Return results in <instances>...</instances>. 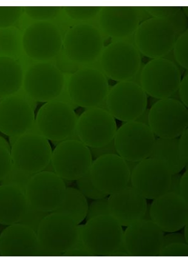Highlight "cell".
Wrapping results in <instances>:
<instances>
[{
	"instance_id": "6da1fadb",
	"label": "cell",
	"mask_w": 188,
	"mask_h": 262,
	"mask_svg": "<svg viewBox=\"0 0 188 262\" xmlns=\"http://www.w3.org/2000/svg\"><path fill=\"white\" fill-rule=\"evenodd\" d=\"M13 164L23 171L36 173L46 169L52 156L48 139L38 133H27L11 137Z\"/></svg>"
},
{
	"instance_id": "7a4b0ae2",
	"label": "cell",
	"mask_w": 188,
	"mask_h": 262,
	"mask_svg": "<svg viewBox=\"0 0 188 262\" xmlns=\"http://www.w3.org/2000/svg\"><path fill=\"white\" fill-rule=\"evenodd\" d=\"M67 91L71 101L82 107H98L106 100L109 84L106 76L93 68H82L71 76Z\"/></svg>"
},
{
	"instance_id": "3957f363",
	"label": "cell",
	"mask_w": 188,
	"mask_h": 262,
	"mask_svg": "<svg viewBox=\"0 0 188 262\" xmlns=\"http://www.w3.org/2000/svg\"><path fill=\"white\" fill-rule=\"evenodd\" d=\"M175 25L168 19L152 18L139 25L135 42L142 55L153 59L163 58L176 42Z\"/></svg>"
},
{
	"instance_id": "277c9868",
	"label": "cell",
	"mask_w": 188,
	"mask_h": 262,
	"mask_svg": "<svg viewBox=\"0 0 188 262\" xmlns=\"http://www.w3.org/2000/svg\"><path fill=\"white\" fill-rule=\"evenodd\" d=\"M75 111L67 102H47L37 114L36 124L39 133L52 141L67 140L76 133L78 122Z\"/></svg>"
},
{
	"instance_id": "5b68a950",
	"label": "cell",
	"mask_w": 188,
	"mask_h": 262,
	"mask_svg": "<svg viewBox=\"0 0 188 262\" xmlns=\"http://www.w3.org/2000/svg\"><path fill=\"white\" fill-rule=\"evenodd\" d=\"M51 164L54 172L62 179L77 181L90 172L92 155L89 147L80 141L67 139L57 145Z\"/></svg>"
},
{
	"instance_id": "8992f818",
	"label": "cell",
	"mask_w": 188,
	"mask_h": 262,
	"mask_svg": "<svg viewBox=\"0 0 188 262\" xmlns=\"http://www.w3.org/2000/svg\"><path fill=\"white\" fill-rule=\"evenodd\" d=\"M123 235L122 226L112 215H99L87 221L82 241L94 256H111L120 246Z\"/></svg>"
},
{
	"instance_id": "52a82bcc",
	"label": "cell",
	"mask_w": 188,
	"mask_h": 262,
	"mask_svg": "<svg viewBox=\"0 0 188 262\" xmlns=\"http://www.w3.org/2000/svg\"><path fill=\"white\" fill-rule=\"evenodd\" d=\"M108 112L114 118L124 122L135 121L146 111L147 93L137 82H119L109 90L107 99Z\"/></svg>"
},
{
	"instance_id": "ba28073f",
	"label": "cell",
	"mask_w": 188,
	"mask_h": 262,
	"mask_svg": "<svg viewBox=\"0 0 188 262\" xmlns=\"http://www.w3.org/2000/svg\"><path fill=\"white\" fill-rule=\"evenodd\" d=\"M65 76L55 65L47 62L31 66L24 75L25 93L35 101H55L64 89Z\"/></svg>"
},
{
	"instance_id": "9c48e42d",
	"label": "cell",
	"mask_w": 188,
	"mask_h": 262,
	"mask_svg": "<svg viewBox=\"0 0 188 262\" xmlns=\"http://www.w3.org/2000/svg\"><path fill=\"white\" fill-rule=\"evenodd\" d=\"M148 126L159 138H177L187 128V108L175 99H160L148 113Z\"/></svg>"
},
{
	"instance_id": "30bf717a",
	"label": "cell",
	"mask_w": 188,
	"mask_h": 262,
	"mask_svg": "<svg viewBox=\"0 0 188 262\" xmlns=\"http://www.w3.org/2000/svg\"><path fill=\"white\" fill-rule=\"evenodd\" d=\"M101 66L104 73L116 81H130L140 69V53L135 46L118 41L108 45L102 51Z\"/></svg>"
},
{
	"instance_id": "8fae6325",
	"label": "cell",
	"mask_w": 188,
	"mask_h": 262,
	"mask_svg": "<svg viewBox=\"0 0 188 262\" xmlns=\"http://www.w3.org/2000/svg\"><path fill=\"white\" fill-rule=\"evenodd\" d=\"M181 76L173 62L164 58L153 59L142 68L141 86L153 98H170L178 90Z\"/></svg>"
},
{
	"instance_id": "7c38bea8",
	"label": "cell",
	"mask_w": 188,
	"mask_h": 262,
	"mask_svg": "<svg viewBox=\"0 0 188 262\" xmlns=\"http://www.w3.org/2000/svg\"><path fill=\"white\" fill-rule=\"evenodd\" d=\"M155 141V135L149 126L136 121L122 125L114 138L118 155L125 161L133 162L149 158Z\"/></svg>"
},
{
	"instance_id": "4fadbf2b",
	"label": "cell",
	"mask_w": 188,
	"mask_h": 262,
	"mask_svg": "<svg viewBox=\"0 0 188 262\" xmlns=\"http://www.w3.org/2000/svg\"><path fill=\"white\" fill-rule=\"evenodd\" d=\"M64 39L57 26L49 21H36L28 26L23 35V47L28 57L46 61L61 51Z\"/></svg>"
},
{
	"instance_id": "5bb4252c",
	"label": "cell",
	"mask_w": 188,
	"mask_h": 262,
	"mask_svg": "<svg viewBox=\"0 0 188 262\" xmlns=\"http://www.w3.org/2000/svg\"><path fill=\"white\" fill-rule=\"evenodd\" d=\"M62 47L73 62L88 64L95 61L103 50V39L99 31L89 24L73 26L67 31Z\"/></svg>"
},
{
	"instance_id": "9a60e30c",
	"label": "cell",
	"mask_w": 188,
	"mask_h": 262,
	"mask_svg": "<svg viewBox=\"0 0 188 262\" xmlns=\"http://www.w3.org/2000/svg\"><path fill=\"white\" fill-rule=\"evenodd\" d=\"M36 233L41 247L62 256L75 244L78 225L67 215L52 212L42 221Z\"/></svg>"
},
{
	"instance_id": "2e32d148",
	"label": "cell",
	"mask_w": 188,
	"mask_h": 262,
	"mask_svg": "<svg viewBox=\"0 0 188 262\" xmlns=\"http://www.w3.org/2000/svg\"><path fill=\"white\" fill-rule=\"evenodd\" d=\"M34 101L20 90L0 101V131L10 137H19L29 132L35 123Z\"/></svg>"
},
{
	"instance_id": "e0dca14e",
	"label": "cell",
	"mask_w": 188,
	"mask_h": 262,
	"mask_svg": "<svg viewBox=\"0 0 188 262\" xmlns=\"http://www.w3.org/2000/svg\"><path fill=\"white\" fill-rule=\"evenodd\" d=\"M117 126L114 117L107 110L90 108L78 119L76 133L79 140L90 148H98L115 138Z\"/></svg>"
},
{
	"instance_id": "ac0fdd59",
	"label": "cell",
	"mask_w": 188,
	"mask_h": 262,
	"mask_svg": "<svg viewBox=\"0 0 188 262\" xmlns=\"http://www.w3.org/2000/svg\"><path fill=\"white\" fill-rule=\"evenodd\" d=\"M64 179L54 172L35 173L26 189L28 204L45 212H53L58 208L66 194Z\"/></svg>"
},
{
	"instance_id": "d6986e66",
	"label": "cell",
	"mask_w": 188,
	"mask_h": 262,
	"mask_svg": "<svg viewBox=\"0 0 188 262\" xmlns=\"http://www.w3.org/2000/svg\"><path fill=\"white\" fill-rule=\"evenodd\" d=\"M172 176L163 162L147 158L134 168L130 181L134 189L145 199L154 200L168 192Z\"/></svg>"
},
{
	"instance_id": "ffe728a7",
	"label": "cell",
	"mask_w": 188,
	"mask_h": 262,
	"mask_svg": "<svg viewBox=\"0 0 188 262\" xmlns=\"http://www.w3.org/2000/svg\"><path fill=\"white\" fill-rule=\"evenodd\" d=\"M94 186L108 195L120 192L129 185L131 172L126 161L117 155L99 157L90 170Z\"/></svg>"
},
{
	"instance_id": "44dd1931",
	"label": "cell",
	"mask_w": 188,
	"mask_h": 262,
	"mask_svg": "<svg viewBox=\"0 0 188 262\" xmlns=\"http://www.w3.org/2000/svg\"><path fill=\"white\" fill-rule=\"evenodd\" d=\"M164 236L152 221L141 219L128 227L122 242L132 257H156L163 249Z\"/></svg>"
},
{
	"instance_id": "7402d4cb",
	"label": "cell",
	"mask_w": 188,
	"mask_h": 262,
	"mask_svg": "<svg viewBox=\"0 0 188 262\" xmlns=\"http://www.w3.org/2000/svg\"><path fill=\"white\" fill-rule=\"evenodd\" d=\"M150 215L162 231L177 232L188 223V203L180 195L168 192L154 199Z\"/></svg>"
},
{
	"instance_id": "603a6c76",
	"label": "cell",
	"mask_w": 188,
	"mask_h": 262,
	"mask_svg": "<svg viewBox=\"0 0 188 262\" xmlns=\"http://www.w3.org/2000/svg\"><path fill=\"white\" fill-rule=\"evenodd\" d=\"M39 248L36 232L24 224L11 225L0 235L3 257H38Z\"/></svg>"
},
{
	"instance_id": "cb8c5ba5",
	"label": "cell",
	"mask_w": 188,
	"mask_h": 262,
	"mask_svg": "<svg viewBox=\"0 0 188 262\" xmlns=\"http://www.w3.org/2000/svg\"><path fill=\"white\" fill-rule=\"evenodd\" d=\"M140 18L138 8L102 7L99 13V25L102 31L111 38H126L135 32Z\"/></svg>"
},
{
	"instance_id": "d4e9b609",
	"label": "cell",
	"mask_w": 188,
	"mask_h": 262,
	"mask_svg": "<svg viewBox=\"0 0 188 262\" xmlns=\"http://www.w3.org/2000/svg\"><path fill=\"white\" fill-rule=\"evenodd\" d=\"M108 202L110 215L124 227L141 220L148 209L146 199L131 186L110 195Z\"/></svg>"
},
{
	"instance_id": "484cf974",
	"label": "cell",
	"mask_w": 188,
	"mask_h": 262,
	"mask_svg": "<svg viewBox=\"0 0 188 262\" xmlns=\"http://www.w3.org/2000/svg\"><path fill=\"white\" fill-rule=\"evenodd\" d=\"M27 206L25 193L18 187L7 184L0 186V224L11 226L19 223Z\"/></svg>"
},
{
	"instance_id": "4316f807",
	"label": "cell",
	"mask_w": 188,
	"mask_h": 262,
	"mask_svg": "<svg viewBox=\"0 0 188 262\" xmlns=\"http://www.w3.org/2000/svg\"><path fill=\"white\" fill-rule=\"evenodd\" d=\"M24 75L22 66L15 59L0 58V97L15 95L22 89Z\"/></svg>"
},
{
	"instance_id": "83f0119b",
	"label": "cell",
	"mask_w": 188,
	"mask_h": 262,
	"mask_svg": "<svg viewBox=\"0 0 188 262\" xmlns=\"http://www.w3.org/2000/svg\"><path fill=\"white\" fill-rule=\"evenodd\" d=\"M149 158L163 162L172 175L180 172L186 166L179 155L177 138L156 139Z\"/></svg>"
},
{
	"instance_id": "f1b7e54d",
	"label": "cell",
	"mask_w": 188,
	"mask_h": 262,
	"mask_svg": "<svg viewBox=\"0 0 188 262\" xmlns=\"http://www.w3.org/2000/svg\"><path fill=\"white\" fill-rule=\"evenodd\" d=\"M88 210L86 196L78 190L67 188L64 201L53 212L67 215L78 225L86 219Z\"/></svg>"
},
{
	"instance_id": "f546056e",
	"label": "cell",
	"mask_w": 188,
	"mask_h": 262,
	"mask_svg": "<svg viewBox=\"0 0 188 262\" xmlns=\"http://www.w3.org/2000/svg\"><path fill=\"white\" fill-rule=\"evenodd\" d=\"M23 51L21 31L15 27L0 28V58L6 57L16 60Z\"/></svg>"
},
{
	"instance_id": "4dcf8cb0",
	"label": "cell",
	"mask_w": 188,
	"mask_h": 262,
	"mask_svg": "<svg viewBox=\"0 0 188 262\" xmlns=\"http://www.w3.org/2000/svg\"><path fill=\"white\" fill-rule=\"evenodd\" d=\"M35 173L23 171L13 164L9 173L2 181V184L11 185L21 189L25 193L28 182Z\"/></svg>"
},
{
	"instance_id": "1f68e13d",
	"label": "cell",
	"mask_w": 188,
	"mask_h": 262,
	"mask_svg": "<svg viewBox=\"0 0 188 262\" xmlns=\"http://www.w3.org/2000/svg\"><path fill=\"white\" fill-rule=\"evenodd\" d=\"M24 10L28 17L38 21H47L56 18L60 12L59 7H27Z\"/></svg>"
},
{
	"instance_id": "d6a6232c",
	"label": "cell",
	"mask_w": 188,
	"mask_h": 262,
	"mask_svg": "<svg viewBox=\"0 0 188 262\" xmlns=\"http://www.w3.org/2000/svg\"><path fill=\"white\" fill-rule=\"evenodd\" d=\"M65 13L69 18L75 20L84 21L95 17L101 8L99 7H67L64 8Z\"/></svg>"
},
{
	"instance_id": "836d02e7",
	"label": "cell",
	"mask_w": 188,
	"mask_h": 262,
	"mask_svg": "<svg viewBox=\"0 0 188 262\" xmlns=\"http://www.w3.org/2000/svg\"><path fill=\"white\" fill-rule=\"evenodd\" d=\"M174 55L176 61L184 69L188 68V31L178 37L174 45Z\"/></svg>"
},
{
	"instance_id": "e575fe53",
	"label": "cell",
	"mask_w": 188,
	"mask_h": 262,
	"mask_svg": "<svg viewBox=\"0 0 188 262\" xmlns=\"http://www.w3.org/2000/svg\"><path fill=\"white\" fill-rule=\"evenodd\" d=\"M48 215V212L41 211L28 204L24 217L19 222L32 229L37 233L41 222Z\"/></svg>"
},
{
	"instance_id": "d590c367",
	"label": "cell",
	"mask_w": 188,
	"mask_h": 262,
	"mask_svg": "<svg viewBox=\"0 0 188 262\" xmlns=\"http://www.w3.org/2000/svg\"><path fill=\"white\" fill-rule=\"evenodd\" d=\"M24 8L0 7V28L13 27L24 13Z\"/></svg>"
},
{
	"instance_id": "8d00e7d4",
	"label": "cell",
	"mask_w": 188,
	"mask_h": 262,
	"mask_svg": "<svg viewBox=\"0 0 188 262\" xmlns=\"http://www.w3.org/2000/svg\"><path fill=\"white\" fill-rule=\"evenodd\" d=\"M77 186L79 188V191L88 198L96 200V199L106 198L108 196L106 193L101 192L94 186L90 178V172L77 180Z\"/></svg>"
},
{
	"instance_id": "74e56055",
	"label": "cell",
	"mask_w": 188,
	"mask_h": 262,
	"mask_svg": "<svg viewBox=\"0 0 188 262\" xmlns=\"http://www.w3.org/2000/svg\"><path fill=\"white\" fill-rule=\"evenodd\" d=\"M84 226H78V238L76 243L68 251L65 252L62 256L67 257H94L93 253L88 250L85 246L82 241V231Z\"/></svg>"
},
{
	"instance_id": "f35d334b",
	"label": "cell",
	"mask_w": 188,
	"mask_h": 262,
	"mask_svg": "<svg viewBox=\"0 0 188 262\" xmlns=\"http://www.w3.org/2000/svg\"><path fill=\"white\" fill-rule=\"evenodd\" d=\"M110 215L108 198L96 199L88 206L87 221L99 215Z\"/></svg>"
},
{
	"instance_id": "ab89813d",
	"label": "cell",
	"mask_w": 188,
	"mask_h": 262,
	"mask_svg": "<svg viewBox=\"0 0 188 262\" xmlns=\"http://www.w3.org/2000/svg\"><path fill=\"white\" fill-rule=\"evenodd\" d=\"M158 256L160 257H188L187 244L174 243L162 249Z\"/></svg>"
},
{
	"instance_id": "60d3db41",
	"label": "cell",
	"mask_w": 188,
	"mask_h": 262,
	"mask_svg": "<svg viewBox=\"0 0 188 262\" xmlns=\"http://www.w3.org/2000/svg\"><path fill=\"white\" fill-rule=\"evenodd\" d=\"M13 166L11 149L0 144V181L4 180Z\"/></svg>"
},
{
	"instance_id": "b9f144b4",
	"label": "cell",
	"mask_w": 188,
	"mask_h": 262,
	"mask_svg": "<svg viewBox=\"0 0 188 262\" xmlns=\"http://www.w3.org/2000/svg\"><path fill=\"white\" fill-rule=\"evenodd\" d=\"M154 18L168 19L177 14L180 7H148L145 8Z\"/></svg>"
},
{
	"instance_id": "7bdbcfd3",
	"label": "cell",
	"mask_w": 188,
	"mask_h": 262,
	"mask_svg": "<svg viewBox=\"0 0 188 262\" xmlns=\"http://www.w3.org/2000/svg\"><path fill=\"white\" fill-rule=\"evenodd\" d=\"M91 153H92V157L94 158L97 159L102 156L107 155H118L114 143V139L105 146L98 147V148H89Z\"/></svg>"
},
{
	"instance_id": "ee69618b",
	"label": "cell",
	"mask_w": 188,
	"mask_h": 262,
	"mask_svg": "<svg viewBox=\"0 0 188 262\" xmlns=\"http://www.w3.org/2000/svg\"><path fill=\"white\" fill-rule=\"evenodd\" d=\"M178 148L179 155L185 166H187L188 163V130L181 135L180 139H178Z\"/></svg>"
},
{
	"instance_id": "f6af8a7d",
	"label": "cell",
	"mask_w": 188,
	"mask_h": 262,
	"mask_svg": "<svg viewBox=\"0 0 188 262\" xmlns=\"http://www.w3.org/2000/svg\"><path fill=\"white\" fill-rule=\"evenodd\" d=\"M179 97L184 106H188V76L184 77L178 88Z\"/></svg>"
},
{
	"instance_id": "bcb514c9",
	"label": "cell",
	"mask_w": 188,
	"mask_h": 262,
	"mask_svg": "<svg viewBox=\"0 0 188 262\" xmlns=\"http://www.w3.org/2000/svg\"><path fill=\"white\" fill-rule=\"evenodd\" d=\"M174 243L187 244L184 236L180 233H172L164 236L163 248Z\"/></svg>"
},
{
	"instance_id": "7dc6e473",
	"label": "cell",
	"mask_w": 188,
	"mask_h": 262,
	"mask_svg": "<svg viewBox=\"0 0 188 262\" xmlns=\"http://www.w3.org/2000/svg\"><path fill=\"white\" fill-rule=\"evenodd\" d=\"M181 176L179 173L172 176V181H171L170 187L168 192L175 193L176 194L180 195Z\"/></svg>"
},
{
	"instance_id": "c3c4849f",
	"label": "cell",
	"mask_w": 188,
	"mask_h": 262,
	"mask_svg": "<svg viewBox=\"0 0 188 262\" xmlns=\"http://www.w3.org/2000/svg\"><path fill=\"white\" fill-rule=\"evenodd\" d=\"M180 195L188 203V172L181 176L180 182Z\"/></svg>"
},
{
	"instance_id": "681fc988",
	"label": "cell",
	"mask_w": 188,
	"mask_h": 262,
	"mask_svg": "<svg viewBox=\"0 0 188 262\" xmlns=\"http://www.w3.org/2000/svg\"><path fill=\"white\" fill-rule=\"evenodd\" d=\"M126 162L128 165V168H129L131 173H132V172L133 171L134 168L136 167V165H137L139 162L126 161Z\"/></svg>"
},
{
	"instance_id": "f907efd6",
	"label": "cell",
	"mask_w": 188,
	"mask_h": 262,
	"mask_svg": "<svg viewBox=\"0 0 188 262\" xmlns=\"http://www.w3.org/2000/svg\"><path fill=\"white\" fill-rule=\"evenodd\" d=\"M0 144H2L3 145V146L7 147L8 148V149H10L9 144H8L7 141H6L5 139L2 138V137H0Z\"/></svg>"
},
{
	"instance_id": "816d5d0a",
	"label": "cell",
	"mask_w": 188,
	"mask_h": 262,
	"mask_svg": "<svg viewBox=\"0 0 188 262\" xmlns=\"http://www.w3.org/2000/svg\"><path fill=\"white\" fill-rule=\"evenodd\" d=\"M186 227H185V235H184V237L185 238H186V241L187 242V243L188 242V225L187 224H186Z\"/></svg>"
}]
</instances>
